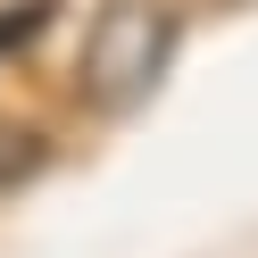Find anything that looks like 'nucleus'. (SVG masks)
<instances>
[{"instance_id": "f257e3e1", "label": "nucleus", "mask_w": 258, "mask_h": 258, "mask_svg": "<svg viewBox=\"0 0 258 258\" xmlns=\"http://www.w3.org/2000/svg\"><path fill=\"white\" fill-rule=\"evenodd\" d=\"M175 50H183V17H175L167 0H117V9H100L92 34H84V67H75L84 108L134 117V108L167 84Z\"/></svg>"}, {"instance_id": "f03ea898", "label": "nucleus", "mask_w": 258, "mask_h": 258, "mask_svg": "<svg viewBox=\"0 0 258 258\" xmlns=\"http://www.w3.org/2000/svg\"><path fill=\"white\" fill-rule=\"evenodd\" d=\"M42 158H50V142H42L25 117H9V108H0V191L34 183V175H42Z\"/></svg>"}, {"instance_id": "7ed1b4c3", "label": "nucleus", "mask_w": 258, "mask_h": 258, "mask_svg": "<svg viewBox=\"0 0 258 258\" xmlns=\"http://www.w3.org/2000/svg\"><path fill=\"white\" fill-rule=\"evenodd\" d=\"M50 17H58V0H17V9H0V58L25 50L34 34H50Z\"/></svg>"}]
</instances>
